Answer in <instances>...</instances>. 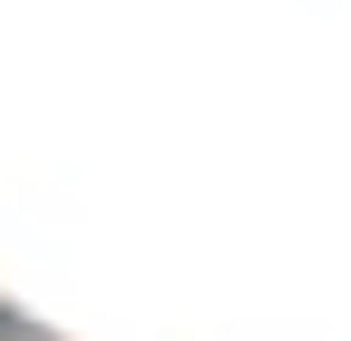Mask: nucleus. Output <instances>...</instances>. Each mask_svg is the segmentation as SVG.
Wrapping results in <instances>:
<instances>
[{
  "label": "nucleus",
  "mask_w": 351,
  "mask_h": 341,
  "mask_svg": "<svg viewBox=\"0 0 351 341\" xmlns=\"http://www.w3.org/2000/svg\"><path fill=\"white\" fill-rule=\"evenodd\" d=\"M0 341H49V331H39L29 312H10V303H0Z\"/></svg>",
  "instance_id": "f257e3e1"
}]
</instances>
